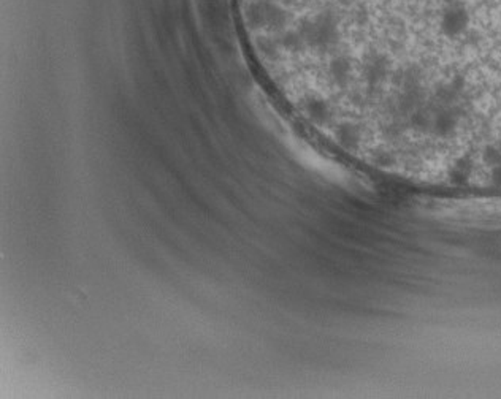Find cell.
I'll return each mask as SVG.
<instances>
[{
  "instance_id": "1",
  "label": "cell",
  "mask_w": 501,
  "mask_h": 399,
  "mask_svg": "<svg viewBox=\"0 0 501 399\" xmlns=\"http://www.w3.org/2000/svg\"><path fill=\"white\" fill-rule=\"evenodd\" d=\"M283 47L351 122L501 162V0H280Z\"/></svg>"
}]
</instances>
